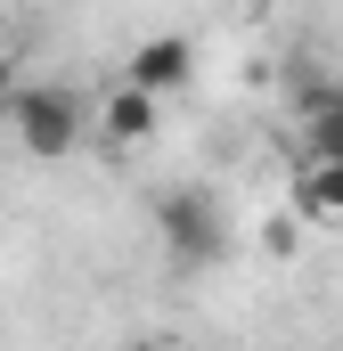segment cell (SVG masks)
I'll return each instance as SVG.
<instances>
[{
	"label": "cell",
	"instance_id": "6da1fadb",
	"mask_svg": "<svg viewBox=\"0 0 343 351\" xmlns=\"http://www.w3.org/2000/svg\"><path fill=\"white\" fill-rule=\"evenodd\" d=\"M156 237H164L172 269H213L229 254V221H221V204L204 188H164L156 196Z\"/></svg>",
	"mask_w": 343,
	"mask_h": 351
},
{
	"label": "cell",
	"instance_id": "7a4b0ae2",
	"mask_svg": "<svg viewBox=\"0 0 343 351\" xmlns=\"http://www.w3.org/2000/svg\"><path fill=\"white\" fill-rule=\"evenodd\" d=\"M8 123H16V147H25V156L58 164V156H74V139H82V98L66 82H25L8 98Z\"/></svg>",
	"mask_w": 343,
	"mask_h": 351
},
{
	"label": "cell",
	"instance_id": "3957f363",
	"mask_svg": "<svg viewBox=\"0 0 343 351\" xmlns=\"http://www.w3.org/2000/svg\"><path fill=\"white\" fill-rule=\"evenodd\" d=\"M188 74H196V41H180V33H156V41H139V49L123 58V82L147 90V98L188 90Z\"/></svg>",
	"mask_w": 343,
	"mask_h": 351
},
{
	"label": "cell",
	"instance_id": "277c9868",
	"mask_svg": "<svg viewBox=\"0 0 343 351\" xmlns=\"http://www.w3.org/2000/svg\"><path fill=\"white\" fill-rule=\"evenodd\" d=\"M294 221H319V229H343V164H294V188H286Z\"/></svg>",
	"mask_w": 343,
	"mask_h": 351
},
{
	"label": "cell",
	"instance_id": "5b68a950",
	"mask_svg": "<svg viewBox=\"0 0 343 351\" xmlns=\"http://www.w3.org/2000/svg\"><path fill=\"white\" fill-rule=\"evenodd\" d=\"M156 114H164V98H147V90H106V139L115 147H147L156 139Z\"/></svg>",
	"mask_w": 343,
	"mask_h": 351
},
{
	"label": "cell",
	"instance_id": "8992f818",
	"mask_svg": "<svg viewBox=\"0 0 343 351\" xmlns=\"http://www.w3.org/2000/svg\"><path fill=\"white\" fill-rule=\"evenodd\" d=\"M303 156L311 164H343V98L319 106V114H303Z\"/></svg>",
	"mask_w": 343,
	"mask_h": 351
},
{
	"label": "cell",
	"instance_id": "52a82bcc",
	"mask_svg": "<svg viewBox=\"0 0 343 351\" xmlns=\"http://www.w3.org/2000/svg\"><path fill=\"white\" fill-rule=\"evenodd\" d=\"M8 98H16V74H8V58H0V114H8Z\"/></svg>",
	"mask_w": 343,
	"mask_h": 351
},
{
	"label": "cell",
	"instance_id": "ba28073f",
	"mask_svg": "<svg viewBox=\"0 0 343 351\" xmlns=\"http://www.w3.org/2000/svg\"><path fill=\"white\" fill-rule=\"evenodd\" d=\"M139 351H172V343H139Z\"/></svg>",
	"mask_w": 343,
	"mask_h": 351
}]
</instances>
